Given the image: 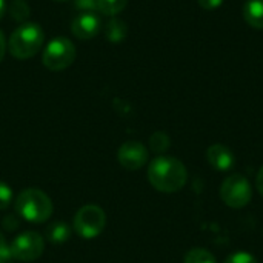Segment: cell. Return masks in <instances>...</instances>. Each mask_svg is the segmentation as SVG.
I'll return each mask as SVG.
<instances>
[{
	"label": "cell",
	"mask_w": 263,
	"mask_h": 263,
	"mask_svg": "<svg viewBox=\"0 0 263 263\" xmlns=\"http://www.w3.org/2000/svg\"><path fill=\"white\" fill-rule=\"evenodd\" d=\"M148 180L160 193H177L185 186L188 171L179 159L160 156L149 163Z\"/></svg>",
	"instance_id": "cell-1"
},
{
	"label": "cell",
	"mask_w": 263,
	"mask_h": 263,
	"mask_svg": "<svg viewBox=\"0 0 263 263\" xmlns=\"http://www.w3.org/2000/svg\"><path fill=\"white\" fill-rule=\"evenodd\" d=\"M45 42V34L40 25L32 22L22 23L9 37L8 49L12 57L18 60H26L34 57Z\"/></svg>",
	"instance_id": "cell-2"
},
{
	"label": "cell",
	"mask_w": 263,
	"mask_h": 263,
	"mask_svg": "<svg viewBox=\"0 0 263 263\" xmlns=\"http://www.w3.org/2000/svg\"><path fill=\"white\" fill-rule=\"evenodd\" d=\"M15 211L20 217L32 223H42L52 214L51 199L37 188L22 191L15 199Z\"/></svg>",
	"instance_id": "cell-3"
},
{
	"label": "cell",
	"mask_w": 263,
	"mask_h": 263,
	"mask_svg": "<svg viewBox=\"0 0 263 263\" xmlns=\"http://www.w3.org/2000/svg\"><path fill=\"white\" fill-rule=\"evenodd\" d=\"M251 197H253V188L248 179L240 174H233L227 177L220 186L222 202L233 210L245 208L251 202Z\"/></svg>",
	"instance_id": "cell-4"
},
{
	"label": "cell",
	"mask_w": 263,
	"mask_h": 263,
	"mask_svg": "<svg viewBox=\"0 0 263 263\" xmlns=\"http://www.w3.org/2000/svg\"><path fill=\"white\" fill-rule=\"evenodd\" d=\"M76 59V48L72 42L66 37H55L52 39L42 55L43 65L51 71H62L66 69Z\"/></svg>",
	"instance_id": "cell-5"
},
{
	"label": "cell",
	"mask_w": 263,
	"mask_h": 263,
	"mask_svg": "<svg viewBox=\"0 0 263 263\" xmlns=\"http://www.w3.org/2000/svg\"><path fill=\"white\" fill-rule=\"evenodd\" d=\"M106 225V214L97 205H85L74 217V230L82 239L97 237Z\"/></svg>",
	"instance_id": "cell-6"
},
{
	"label": "cell",
	"mask_w": 263,
	"mask_h": 263,
	"mask_svg": "<svg viewBox=\"0 0 263 263\" xmlns=\"http://www.w3.org/2000/svg\"><path fill=\"white\" fill-rule=\"evenodd\" d=\"M9 247H11V254L15 260L32 262L42 256L45 250V242L39 233L26 231L17 236Z\"/></svg>",
	"instance_id": "cell-7"
},
{
	"label": "cell",
	"mask_w": 263,
	"mask_h": 263,
	"mask_svg": "<svg viewBox=\"0 0 263 263\" xmlns=\"http://www.w3.org/2000/svg\"><path fill=\"white\" fill-rule=\"evenodd\" d=\"M117 157H119V163L125 170L136 171V170H140L143 165H146V162H148V149L140 142L129 140V142H125L119 148Z\"/></svg>",
	"instance_id": "cell-8"
},
{
	"label": "cell",
	"mask_w": 263,
	"mask_h": 263,
	"mask_svg": "<svg viewBox=\"0 0 263 263\" xmlns=\"http://www.w3.org/2000/svg\"><path fill=\"white\" fill-rule=\"evenodd\" d=\"M100 31V18L94 12H79L71 22V32L77 39H94Z\"/></svg>",
	"instance_id": "cell-9"
},
{
	"label": "cell",
	"mask_w": 263,
	"mask_h": 263,
	"mask_svg": "<svg viewBox=\"0 0 263 263\" xmlns=\"http://www.w3.org/2000/svg\"><path fill=\"white\" fill-rule=\"evenodd\" d=\"M206 159L211 168L217 171H230L234 168V163H236V157L233 151L228 146L220 145V143L211 145L206 149Z\"/></svg>",
	"instance_id": "cell-10"
},
{
	"label": "cell",
	"mask_w": 263,
	"mask_h": 263,
	"mask_svg": "<svg viewBox=\"0 0 263 263\" xmlns=\"http://www.w3.org/2000/svg\"><path fill=\"white\" fill-rule=\"evenodd\" d=\"M242 14L250 26L263 29V0H247Z\"/></svg>",
	"instance_id": "cell-11"
},
{
	"label": "cell",
	"mask_w": 263,
	"mask_h": 263,
	"mask_svg": "<svg viewBox=\"0 0 263 263\" xmlns=\"http://www.w3.org/2000/svg\"><path fill=\"white\" fill-rule=\"evenodd\" d=\"M128 34V26L123 20L120 18H111L106 25H105V37L106 40L117 43L122 42Z\"/></svg>",
	"instance_id": "cell-12"
},
{
	"label": "cell",
	"mask_w": 263,
	"mask_h": 263,
	"mask_svg": "<svg viewBox=\"0 0 263 263\" xmlns=\"http://www.w3.org/2000/svg\"><path fill=\"white\" fill-rule=\"evenodd\" d=\"M46 237L54 243H65L71 237V228L65 222H55L46 228Z\"/></svg>",
	"instance_id": "cell-13"
},
{
	"label": "cell",
	"mask_w": 263,
	"mask_h": 263,
	"mask_svg": "<svg viewBox=\"0 0 263 263\" xmlns=\"http://www.w3.org/2000/svg\"><path fill=\"white\" fill-rule=\"evenodd\" d=\"M8 11H9L11 17L14 20H17V22H20V23H25L31 15V8L25 0H12L9 3Z\"/></svg>",
	"instance_id": "cell-14"
},
{
	"label": "cell",
	"mask_w": 263,
	"mask_h": 263,
	"mask_svg": "<svg viewBox=\"0 0 263 263\" xmlns=\"http://www.w3.org/2000/svg\"><path fill=\"white\" fill-rule=\"evenodd\" d=\"M183 263H217L211 251L205 248H193L186 253Z\"/></svg>",
	"instance_id": "cell-15"
},
{
	"label": "cell",
	"mask_w": 263,
	"mask_h": 263,
	"mask_svg": "<svg viewBox=\"0 0 263 263\" xmlns=\"http://www.w3.org/2000/svg\"><path fill=\"white\" fill-rule=\"evenodd\" d=\"M149 146H151V149H153L154 153H159V154L168 151L170 146H171L170 136H168L166 133H163V131L154 133V134L149 137Z\"/></svg>",
	"instance_id": "cell-16"
},
{
	"label": "cell",
	"mask_w": 263,
	"mask_h": 263,
	"mask_svg": "<svg viewBox=\"0 0 263 263\" xmlns=\"http://www.w3.org/2000/svg\"><path fill=\"white\" fill-rule=\"evenodd\" d=\"M128 0H99V11L105 15H117L126 6Z\"/></svg>",
	"instance_id": "cell-17"
},
{
	"label": "cell",
	"mask_w": 263,
	"mask_h": 263,
	"mask_svg": "<svg viewBox=\"0 0 263 263\" xmlns=\"http://www.w3.org/2000/svg\"><path fill=\"white\" fill-rule=\"evenodd\" d=\"M223 263H259V262H257V259H256L253 254H250V253H247V251H236V253L230 254V256L225 259V262Z\"/></svg>",
	"instance_id": "cell-18"
},
{
	"label": "cell",
	"mask_w": 263,
	"mask_h": 263,
	"mask_svg": "<svg viewBox=\"0 0 263 263\" xmlns=\"http://www.w3.org/2000/svg\"><path fill=\"white\" fill-rule=\"evenodd\" d=\"M11 202H12V191L5 182L0 180V210L8 208Z\"/></svg>",
	"instance_id": "cell-19"
},
{
	"label": "cell",
	"mask_w": 263,
	"mask_h": 263,
	"mask_svg": "<svg viewBox=\"0 0 263 263\" xmlns=\"http://www.w3.org/2000/svg\"><path fill=\"white\" fill-rule=\"evenodd\" d=\"M74 6L79 12H94L99 9V0H76Z\"/></svg>",
	"instance_id": "cell-20"
},
{
	"label": "cell",
	"mask_w": 263,
	"mask_h": 263,
	"mask_svg": "<svg viewBox=\"0 0 263 263\" xmlns=\"http://www.w3.org/2000/svg\"><path fill=\"white\" fill-rule=\"evenodd\" d=\"M12 254H11V247L6 243L3 234L0 233V262L3 263H9L12 260Z\"/></svg>",
	"instance_id": "cell-21"
},
{
	"label": "cell",
	"mask_w": 263,
	"mask_h": 263,
	"mask_svg": "<svg viewBox=\"0 0 263 263\" xmlns=\"http://www.w3.org/2000/svg\"><path fill=\"white\" fill-rule=\"evenodd\" d=\"M197 2H199L200 8H203V9H206V11L217 9V8L223 3V0H197Z\"/></svg>",
	"instance_id": "cell-22"
},
{
	"label": "cell",
	"mask_w": 263,
	"mask_h": 263,
	"mask_svg": "<svg viewBox=\"0 0 263 263\" xmlns=\"http://www.w3.org/2000/svg\"><path fill=\"white\" fill-rule=\"evenodd\" d=\"M3 227H5L6 230H9V231L17 230V228H18V220H17V217H15V216H6V217L3 219Z\"/></svg>",
	"instance_id": "cell-23"
},
{
	"label": "cell",
	"mask_w": 263,
	"mask_h": 263,
	"mask_svg": "<svg viewBox=\"0 0 263 263\" xmlns=\"http://www.w3.org/2000/svg\"><path fill=\"white\" fill-rule=\"evenodd\" d=\"M256 186H257V190H259L260 196L263 197V166L259 170V173H257V177H256Z\"/></svg>",
	"instance_id": "cell-24"
},
{
	"label": "cell",
	"mask_w": 263,
	"mask_h": 263,
	"mask_svg": "<svg viewBox=\"0 0 263 263\" xmlns=\"http://www.w3.org/2000/svg\"><path fill=\"white\" fill-rule=\"evenodd\" d=\"M5 51H6V42H5V35H3V32L0 31V62L3 60Z\"/></svg>",
	"instance_id": "cell-25"
},
{
	"label": "cell",
	"mask_w": 263,
	"mask_h": 263,
	"mask_svg": "<svg viewBox=\"0 0 263 263\" xmlns=\"http://www.w3.org/2000/svg\"><path fill=\"white\" fill-rule=\"evenodd\" d=\"M5 11H6V3H5V0H0V18L3 17Z\"/></svg>",
	"instance_id": "cell-26"
},
{
	"label": "cell",
	"mask_w": 263,
	"mask_h": 263,
	"mask_svg": "<svg viewBox=\"0 0 263 263\" xmlns=\"http://www.w3.org/2000/svg\"><path fill=\"white\" fill-rule=\"evenodd\" d=\"M54 2H66V0H54Z\"/></svg>",
	"instance_id": "cell-27"
},
{
	"label": "cell",
	"mask_w": 263,
	"mask_h": 263,
	"mask_svg": "<svg viewBox=\"0 0 263 263\" xmlns=\"http://www.w3.org/2000/svg\"><path fill=\"white\" fill-rule=\"evenodd\" d=\"M0 263H3V262H0Z\"/></svg>",
	"instance_id": "cell-28"
}]
</instances>
